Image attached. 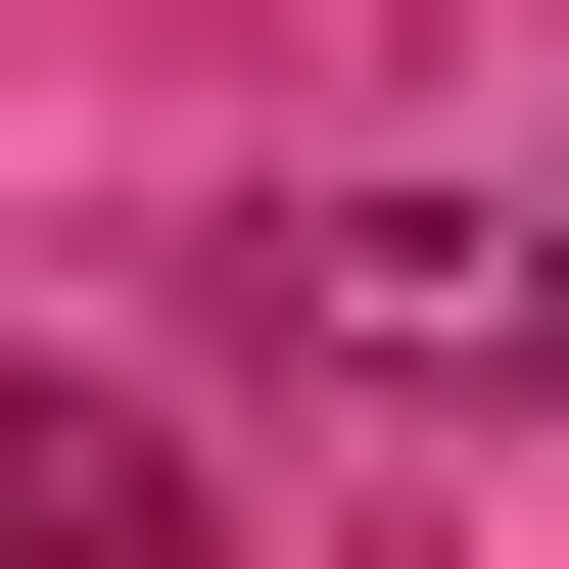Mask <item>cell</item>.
Instances as JSON below:
<instances>
[{
    "label": "cell",
    "mask_w": 569,
    "mask_h": 569,
    "mask_svg": "<svg viewBox=\"0 0 569 569\" xmlns=\"http://www.w3.org/2000/svg\"><path fill=\"white\" fill-rule=\"evenodd\" d=\"M238 332H284V380H569V284L475 238V190H284V238H238Z\"/></svg>",
    "instance_id": "cell-1"
},
{
    "label": "cell",
    "mask_w": 569,
    "mask_h": 569,
    "mask_svg": "<svg viewBox=\"0 0 569 569\" xmlns=\"http://www.w3.org/2000/svg\"><path fill=\"white\" fill-rule=\"evenodd\" d=\"M0 569H238V475H190L142 380H0Z\"/></svg>",
    "instance_id": "cell-2"
},
{
    "label": "cell",
    "mask_w": 569,
    "mask_h": 569,
    "mask_svg": "<svg viewBox=\"0 0 569 569\" xmlns=\"http://www.w3.org/2000/svg\"><path fill=\"white\" fill-rule=\"evenodd\" d=\"M522 284H569V238H522Z\"/></svg>",
    "instance_id": "cell-3"
}]
</instances>
